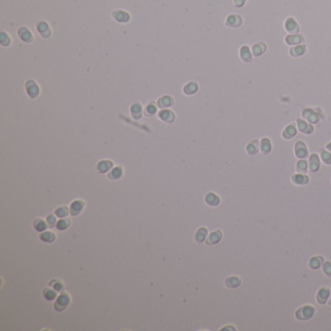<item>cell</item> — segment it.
<instances>
[{
  "label": "cell",
  "instance_id": "1",
  "mask_svg": "<svg viewBox=\"0 0 331 331\" xmlns=\"http://www.w3.org/2000/svg\"><path fill=\"white\" fill-rule=\"evenodd\" d=\"M314 313H315V310L313 307L304 306L296 312V317L298 319L305 320V319H311L313 317V315H314Z\"/></svg>",
  "mask_w": 331,
  "mask_h": 331
},
{
  "label": "cell",
  "instance_id": "2",
  "mask_svg": "<svg viewBox=\"0 0 331 331\" xmlns=\"http://www.w3.org/2000/svg\"><path fill=\"white\" fill-rule=\"evenodd\" d=\"M329 297V290L326 288H323L319 292H318V296H317V300L319 301V304H324L326 302V300Z\"/></svg>",
  "mask_w": 331,
  "mask_h": 331
},
{
  "label": "cell",
  "instance_id": "3",
  "mask_svg": "<svg viewBox=\"0 0 331 331\" xmlns=\"http://www.w3.org/2000/svg\"><path fill=\"white\" fill-rule=\"evenodd\" d=\"M295 153H296V156L300 158H303L307 156V150H306L305 145H304V143L298 142L297 144L295 145Z\"/></svg>",
  "mask_w": 331,
  "mask_h": 331
},
{
  "label": "cell",
  "instance_id": "4",
  "mask_svg": "<svg viewBox=\"0 0 331 331\" xmlns=\"http://www.w3.org/2000/svg\"><path fill=\"white\" fill-rule=\"evenodd\" d=\"M309 163H310V169L311 171H317V170L319 169V157L317 155H312L311 157H310V160H309Z\"/></svg>",
  "mask_w": 331,
  "mask_h": 331
},
{
  "label": "cell",
  "instance_id": "5",
  "mask_svg": "<svg viewBox=\"0 0 331 331\" xmlns=\"http://www.w3.org/2000/svg\"><path fill=\"white\" fill-rule=\"evenodd\" d=\"M323 261H324V259L320 256H316V257L311 259L310 266L312 268H314V269H318V268H319L321 265H323Z\"/></svg>",
  "mask_w": 331,
  "mask_h": 331
},
{
  "label": "cell",
  "instance_id": "6",
  "mask_svg": "<svg viewBox=\"0 0 331 331\" xmlns=\"http://www.w3.org/2000/svg\"><path fill=\"white\" fill-rule=\"evenodd\" d=\"M240 284H241L240 279H239V278H236V277H232V278H229V279H227V281H226V284L228 285L229 288H232V289L237 288Z\"/></svg>",
  "mask_w": 331,
  "mask_h": 331
},
{
  "label": "cell",
  "instance_id": "7",
  "mask_svg": "<svg viewBox=\"0 0 331 331\" xmlns=\"http://www.w3.org/2000/svg\"><path fill=\"white\" fill-rule=\"evenodd\" d=\"M308 177H306V176H304V175H295V176H293V182L294 183H296V184H298V185H304V184H306V183H308Z\"/></svg>",
  "mask_w": 331,
  "mask_h": 331
},
{
  "label": "cell",
  "instance_id": "8",
  "mask_svg": "<svg viewBox=\"0 0 331 331\" xmlns=\"http://www.w3.org/2000/svg\"><path fill=\"white\" fill-rule=\"evenodd\" d=\"M270 148H271V146H270V141L268 140V139H263L262 142H261V150H262L263 153H264V154L269 153Z\"/></svg>",
  "mask_w": 331,
  "mask_h": 331
},
{
  "label": "cell",
  "instance_id": "9",
  "mask_svg": "<svg viewBox=\"0 0 331 331\" xmlns=\"http://www.w3.org/2000/svg\"><path fill=\"white\" fill-rule=\"evenodd\" d=\"M241 56H242V58H244V60L249 61L250 59V53L247 47L242 48V51H241Z\"/></svg>",
  "mask_w": 331,
  "mask_h": 331
},
{
  "label": "cell",
  "instance_id": "10",
  "mask_svg": "<svg viewBox=\"0 0 331 331\" xmlns=\"http://www.w3.org/2000/svg\"><path fill=\"white\" fill-rule=\"evenodd\" d=\"M307 167H308V164L305 161H299L298 164H297V170L299 172H302V173L306 172Z\"/></svg>",
  "mask_w": 331,
  "mask_h": 331
},
{
  "label": "cell",
  "instance_id": "11",
  "mask_svg": "<svg viewBox=\"0 0 331 331\" xmlns=\"http://www.w3.org/2000/svg\"><path fill=\"white\" fill-rule=\"evenodd\" d=\"M298 125H299V130L300 131H302L303 133H309L307 128H308V126H310V125H307L306 122H304L302 121H298Z\"/></svg>",
  "mask_w": 331,
  "mask_h": 331
},
{
  "label": "cell",
  "instance_id": "12",
  "mask_svg": "<svg viewBox=\"0 0 331 331\" xmlns=\"http://www.w3.org/2000/svg\"><path fill=\"white\" fill-rule=\"evenodd\" d=\"M321 157H323V160L326 163V164H331V155L327 151H324L321 154Z\"/></svg>",
  "mask_w": 331,
  "mask_h": 331
},
{
  "label": "cell",
  "instance_id": "13",
  "mask_svg": "<svg viewBox=\"0 0 331 331\" xmlns=\"http://www.w3.org/2000/svg\"><path fill=\"white\" fill-rule=\"evenodd\" d=\"M254 144H255V142L250 143V144H249V145L248 146V148H247L248 151H249L250 155H254V154H256V151H257V147L254 146Z\"/></svg>",
  "mask_w": 331,
  "mask_h": 331
},
{
  "label": "cell",
  "instance_id": "14",
  "mask_svg": "<svg viewBox=\"0 0 331 331\" xmlns=\"http://www.w3.org/2000/svg\"><path fill=\"white\" fill-rule=\"evenodd\" d=\"M287 133H289L288 138H290V137H293V136L295 135L296 131H295V128L292 126V125H290V126H289L287 129H285V131L284 132V134H287Z\"/></svg>",
  "mask_w": 331,
  "mask_h": 331
},
{
  "label": "cell",
  "instance_id": "15",
  "mask_svg": "<svg viewBox=\"0 0 331 331\" xmlns=\"http://www.w3.org/2000/svg\"><path fill=\"white\" fill-rule=\"evenodd\" d=\"M324 271L327 276L331 277V263L330 262H325L324 264Z\"/></svg>",
  "mask_w": 331,
  "mask_h": 331
},
{
  "label": "cell",
  "instance_id": "16",
  "mask_svg": "<svg viewBox=\"0 0 331 331\" xmlns=\"http://www.w3.org/2000/svg\"><path fill=\"white\" fill-rule=\"evenodd\" d=\"M218 235H220V232H215V233H213V234H212L211 238H212V240H214V241H213V243H217V242H219V240H220V236L217 237Z\"/></svg>",
  "mask_w": 331,
  "mask_h": 331
},
{
  "label": "cell",
  "instance_id": "17",
  "mask_svg": "<svg viewBox=\"0 0 331 331\" xmlns=\"http://www.w3.org/2000/svg\"><path fill=\"white\" fill-rule=\"evenodd\" d=\"M295 51L297 52V53H299V55H300V53H302L304 52V47H297V48H295Z\"/></svg>",
  "mask_w": 331,
  "mask_h": 331
},
{
  "label": "cell",
  "instance_id": "18",
  "mask_svg": "<svg viewBox=\"0 0 331 331\" xmlns=\"http://www.w3.org/2000/svg\"><path fill=\"white\" fill-rule=\"evenodd\" d=\"M327 149L331 151V144H329V145H327Z\"/></svg>",
  "mask_w": 331,
  "mask_h": 331
},
{
  "label": "cell",
  "instance_id": "19",
  "mask_svg": "<svg viewBox=\"0 0 331 331\" xmlns=\"http://www.w3.org/2000/svg\"><path fill=\"white\" fill-rule=\"evenodd\" d=\"M329 304H331V296H330V300H329Z\"/></svg>",
  "mask_w": 331,
  "mask_h": 331
}]
</instances>
